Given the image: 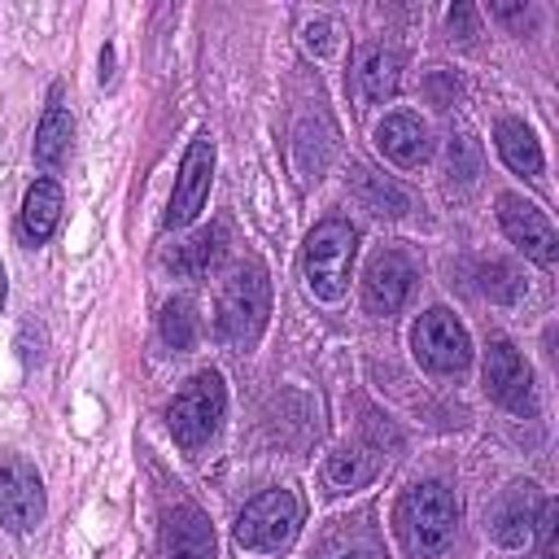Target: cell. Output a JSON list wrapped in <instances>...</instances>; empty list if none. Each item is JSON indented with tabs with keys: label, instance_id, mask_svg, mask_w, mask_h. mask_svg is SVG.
<instances>
[{
	"label": "cell",
	"instance_id": "obj_9",
	"mask_svg": "<svg viewBox=\"0 0 559 559\" xmlns=\"http://www.w3.org/2000/svg\"><path fill=\"white\" fill-rule=\"evenodd\" d=\"M210 175H214V144L210 135H197L179 162V175H175V192H170V205H166V227H183L197 218V210L205 205L210 197Z\"/></svg>",
	"mask_w": 559,
	"mask_h": 559
},
{
	"label": "cell",
	"instance_id": "obj_20",
	"mask_svg": "<svg viewBox=\"0 0 559 559\" xmlns=\"http://www.w3.org/2000/svg\"><path fill=\"white\" fill-rule=\"evenodd\" d=\"M70 135H74V122H70V114L52 100L48 114H44V122H39V131H35V162H39L44 170L61 166V157L70 153Z\"/></svg>",
	"mask_w": 559,
	"mask_h": 559
},
{
	"label": "cell",
	"instance_id": "obj_18",
	"mask_svg": "<svg viewBox=\"0 0 559 559\" xmlns=\"http://www.w3.org/2000/svg\"><path fill=\"white\" fill-rule=\"evenodd\" d=\"M319 559H384V542L367 520H341L323 537Z\"/></svg>",
	"mask_w": 559,
	"mask_h": 559
},
{
	"label": "cell",
	"instance_id": "obj_14",
	"mask_svg": "<svg viewBox=\"0 0 559 559\" xmlns=\"http://www.w3.org/2000/svg\"><path fill=\"white\" fill-rule=\"evenodd\" d=\"M376 144L393 166H419L428 157V127L415 114H389L376 127Z\"/></svg>",
	"mask_w": 559,
	"mask_h": 559
},
{
	"label": "cell",
	"instance_id": "obj_2",
	"mask_svg": "<svg viewBox=\"0 0 559 559\" xmlns=\"http://www.w3.org/2000/svg\"><path fill=\"white\" fill-rule=\"evenodd\" d=\"M271 314V280L262 262H240L218 293V336L227 345H253Z\"/></svg>",
	"mask_w": 559,
	"mask_h": 559
},
{
	"label": "cell",
	"instance_id": "obj_30",
	"mask_svg": "<svg viewBox=\"0 0 559 559\" xmlns=\"http://www.w3.org/2000/svg\"><path fill=\"white\" fill-rule=\"evenodd\" d=\"M0 306H4V266H0Z\"/></svg>",
	"mask_w": 559,
	"mask_h": 559
},
{
	"label": "cell",
	"instance_id": "obj_12",
	"mask_svg": "<svg viewBox=\"0 0 559 559\" xmlns=\"http://www.w3.org/2000/svg\"><path fill=\"white\" fill-rule=\"evenodd\" d=\"M162 559H214V528L201 507L175 502L162 511Z\"/></svg>",
	"mask_w": 559,
	"mask_h": 559
},
{
	"label": "cell",
	"instance_id": "obj_3",
	"mask_svg": "<svg viewBox=\"0 0 559 559\" xmlns=\"http://www.w3.org/2000/svg\"><path fill=\"white\" fill-rule=\"evenodd\" d=\"M354 253H358V236H354V227L341 223V218H328V223H319V227L306 236L301 275H306V284H310V293H314L319 301H341V297H345Z\"/></svg>",
	"mask_w": 559,
	"mask_h": 559
},
{
	"label": "cell",
	"instance_id": "obj_1",
	"mask_svg": "<svg viewBox=\"0 0 559 559\" xmlns=\"http://www.w3.org/2000/svg\"><path fill=\"white\" fill-rule=\"evenodd\" d=\"M454 528H459L454 489H445L441 480H419V485L402 489V498L393 507V533L406 555H415V559L441 555L454 542Z\"/></svg>",
	"mask_w": 559,
	"mask_h": 559
},
{
	"label": "cell",
	"instance_id": "obj_15",
	"mask_svg": "<svg viewBox=\"0 0 559 559\" xmlns=\"http://www.w3.org/2000/svg\"><path fill=\"white\" fill-rule=\"evenodd\" d=\"M354 79H358V92L367 100H384L402 83V57L393 48H384V44H367L358 52V61H354Z\"/></svg>",
	"mask_w": 559,
	"mask_h": 559
},
{
	"label": "cell",
	"instance_id": "obj_13",
	"mask_svg": "<svg viewBox=\"0 0 559 559\" xmlns=\"http://www.w3.org/2000/svg\"><path fill=\"white\" fill-rule=\"evenodd\" d=\"M542 502H546V498L537 493L533 480H520V485L502 489V498H498L493 511H489V533H493L502 546H524V542L533 537V520H537Z\"/></svg>",
	"mask_w": 559,
	"mask_h": 559
},
{
	"label": "cell",
	"instance_id": "obj_22",
	"mask_svg": "<svg viewBox=\"0 0 559 559\" xmlns=\"http://www.w3.org/2000/svg\"><path fill=\"white\" fill-rule=\"evenodd\" d=\"M157 332L170 349H192L197 345V306L188 297H170L162 306V319H157Z\"/></svg>",
	"mask_w": 559,
	"mask_h": 559
},
{
	"label": "cell",
	"instance_id": "obj_25",
	"mask_svg": "<svg viewBox=\"0 0 559 559\" xmlns=\"http://www.w3.org/2000/svg\"><path fill=\"white\" fill-rule=\"evenodd\" d=\"M445 162H450V175H454V179H463V183L480 175V153H476V144H472L467 135H454V140H450Z\"/></svg>",
	"mask_w": 559,
	"mask_h": 559
},
{
	"label": "cell",
	"instance_id": "obj_17",
	"mask_svg": "<svg viewBox=\"0 0 559 559\" xmlns=\"http://www.w3.org/2000/svg\"><path fill=\"white\" fill-rule=\"evenodd\" d=\"M57 223H61V188L52 179H35L22 197V231L35 245H44L57 231Z\"/></svg>",
	"mask_w": 559,
	"mask_h": 559
},
{
	"label": "cell",
	"instance_id": "obj_19",
	"mask_svg": "<svg viewBox=\"0 0 559 559\" xmlns=\"http://www.w3.org/2000/svg\"><path fill=\"white\" fill-rule=\"evenodd\" d=\"M223 245H227V227H223V223L201 227L197 236H188L183 245H175V249L166 253V266H175L179 275H201V271H210V266L218 262Z\"/></svg>",
	"mask_w": 559,
	"mask_h": 559
},
{
	"label": "cell",
	"instance_id": "obj_29",
	"mask_svg": "<svg viewBox=\"0 0 559 559\" xmlns=\"http://www.w3.org/2000/svg\"><path fill=\"white\" fill-rule=\"evenodd\" d=\"M100 79H114V48L100 52Z\"/></svg>",
	"mask_w": 559,
	"mask_h": 559
},
{
	"label": "cell",
	"instance_id": "obj_4",
	"mask_svg": "<svg viewBox=\"0 0 559 559\" xmlns=\"http://www.w3.org/2000/svg\"><path fill=\"white\" fill-rule=\"evenodd\" d=\"M223 411H227V389H223V376L218 371H197L166 406V428L170 437L183 445V450H197L205 445L218 424H223Z\"/></svg>",
	"mask_w": 559,
	"mask_h": 559
},
{
	"label": "cell",
	"instance_id": "obj_5",
	"mask_svg": "<svg viewBox=\"0 0 559 559\" xmlns=\"http://www.w3.org/2000/svg\"><path fill=\"white\" fill-rule=\"evenodd\" d=\"M301 528V502L288 489H266L253 502H245L236 520V546L249 555H280L293 546Z\"/></svg>",
	"mask_w": 559,
	"mask_h": 559
},
{
	"label": "cell",
	"instance_id": "obj_24",
	"mask_svg": "<svg viewBox=\"0 0 559 559\" xmlns=\"http://www.w3.org/2000/svg\"><path fill=\"white\" fill-rule=\"evenodd\" d=\"M476 275H480V293H485V297H493V301H515V297H520V275H515V266L489 262V266H480Z\"/></svg>",
	"mask_w": 559,
	"mask_h": 559
},
{
	"label": "cell",
	"instance_id": "obj_10",
	"mask_svg": "<svg viewBox=\"0 0 559 559\" xmlns=\"http://www.w3.org/2000/svg\"><path fill=\"white\" fill-rule=\"evenodd\" d=\"M498 223H502V231H507L533 262L555 266V258H559V236H555L550 218H546L533 201H524V197H515V192L498 197Z\"/></svg>",
	"mask_w": 559,
	"mask_h": 559
},
{
	"label": "cell",
	"instance_id": "obj_27",
	"mask_svg": "<svg viewBox=\"0 0 559 559\" xmlns=\"http://www.w3.org/2000/svg\"><path fill=\"white\" fill-rule=\"evenodd\" d=\"M472 35H476V9L472 4H454L450 9V39H463L467 44Z\"/></svg>",
	"mask_w": 559,
	"mask_h": 559
},
{
	"label": "cell",
	"instance_id": "obj_28",
	"mask_svg": "<svg viewBox=\"0 0 559 559\" xmlns=\"http://www.w3.org/2000/svg\"><path fill=\"white\" fill-rule=\"evenodd\" d=\"M306 44H310L314 52H328V48H332V22H310V26H306Z\"/></svg>",
	"mask_w": 559,
	"mask_h": 559
},
{
	"label": "cell",
	"instance_id": "obj_11",
	"mask_svg": "<svg viewBox=\"0 0 559 559\" xmlns=\"http://www.w3.org/2000/svg\"><path fill=\"white\" fill-rule=\"evenodd\" d=\"M411 288H415V266H411V258H402L397 249H384V253L371 258V266H367V275H362V301H367L371 314H393V310H402V301L411 297Z\"/></svg>",
	"mask_w": 559,
	"mask_h": 559
},
{
	"label": "cell",
	"instance_id": "obj_8",
	"mask_svg": "<svg viewBox=\"0 0 559 559\" xmlns=\"http://www.w3.org/2000/svg\"><path fill=\"white\" fill-rule=\"evenodd\" d=\"M411 341H415L419 362L432 367V371H463L467 358H472V341H467L463 323L450 310H441V306L428 310V314H419Z\"/></svg>",
	"mask_w": 559,
	"mask_h": 559
},
{
	"label": "cell",
	"instance_id": "obj_16",
	"mask_svg": "<svg viewBox=\"0 0 559 559\" xmlns=\"http://www.w3.org/2000/svg\"><path fill=\"white\" fill-rule=\"evenodd\" d=\"M493 144H498L502 162H507L515 175H524V179H537V175H542V144H537V135H533L520 118H502V122L493 127Z\"/></svg>",
	"mask_w": 559,
	"mask_h": 559
},
{
	"label": "cell",
	"instance_id": "obj_26",
	"mask_svg": "<svg viewBox=\"0 0 559 559\" xmlns=\"http://www.w3.org/2000/svg\"><path fill=\"white\" fill-rule=\"evenodd\" d=\"M533 528H537V559H559V546H555V528H559V507H555L550 498L542 502V511H537Z\"/></svg>",
	"mask_w": 559,
	"mask_h": 559
},
{
	"label": "cell",
	"instance_id": "obj_21",
	"mask_svg": "<svg viewBox=\"0 0 559 559\" xmlns=\"http://www.w3.org/2000/svg\"><path fill=\"white\" fill-rule=\"evenodd\" d=\"M354 188H358V197L367 201V210H376V214H406V205H411V197H406L397 183L380 179V175L367 170V166L354 170Z\"/></svg>",
	"mask_w": 559,
	"mask_h": 559
},
{
	"label": "cell",
	"instance_id": "obj_7",
	"mask_svg": "<svg viewBox=\"0 0 559 559\" xmlns=\"http://www.w3.org/2000/svg\"><path fill=\"white\" fill-rule=\"evenodd\" d=\"M485 389H489L493 402H502L515 415H533L537 411L533 371H528L524 354L511 341H489V349H485Z\"/></svg>",
	"mask_w": 559,
	"mask_h": 559
},
{
	"label": "cell",
	"instance_id": "obj_23",
	"mask_svg": "<svg viewBox=\"0 0 559 559\" xmlns=\"http://www.w3.org/2000/svg\"><path fill=\"white\" fill-rule=\"evenodd\" d=\"M376 467H380V459L371 454V450H336L332 459H328V480L336 485V489H354V485H367L371 476H376Z\"/></svg>",
	"mask_w": 559,
	"mask_h": 559
},
{
	"label": "cell",
	"instance_id": "obj_6",
	"mask_svg": "<svg viewBox=\"0 0 559 559\" xmlns=\"http://www.w3.org/2000/svg\"><path fill=\"white\" fill-rule=\"evenodd\" d=\"M39 520H44L39 472L26 459L0 450V524L9 533H31V528H39Z\"/></svg>",
	"mask_w": 559,
	"mask_h": 559
}]
</instances>
